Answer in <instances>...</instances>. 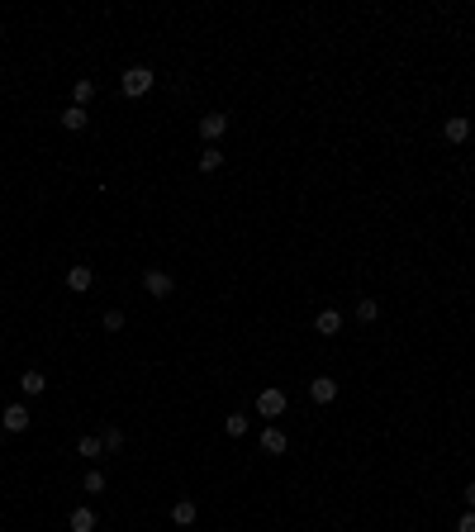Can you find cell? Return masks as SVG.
Wrapping results in <instances>:
<instances>
[{"instance_id": "cell-1", "label": "cell", "mask_w": 475, "mask_h": 532, "mask_svg": "<svg viewBox=\"0 0 475 532\" xmlns=\"http://www.w3.org/2000/svg\"><path fill=\"white\" fill-rule=\"evenodd\" d=\"M152 81H157V77H152V67H128L124 77H119V86H124L128 100H138V95L152 91Z\"/></svg>"}, {"instance_id": "cell-2", "label": "cell", "mask_w": 475, "mask_h": 532, "mask_svg": "<svg viewBox=\"0 0 475 532\" xmlns=\"http://www.w3.org/2000/svg\"><path fill=\"white\" fill-rule=\"evenodd\" d=\"M142 290H147L152 299H167L176 290V281L167 276V271H157V266H147V271H142Z\"/></svg>"}, {"instance_id": "cell-3", "label": "cell", "mask_w": 475, "mask_h": 532, "mask_svg": "<svg viewBox=\"0 0 475 532\" xmlns=\"http://www.w3.org/2000/svg\"><path fill=\"white\" fill-rule=\"evenodd\" d=\"M285 404H290V399H285V390H276V385L257 394V414H262V419H281Z\"/></svg>"}, {"instance_id": "cell-4", "label": "cell", "mask_w": 475, "mask_h": 532, "mask_svg": "<svg viewBox=\"0 0 475 532\" xmlns=\"http://www.w3.org/2000/svg\"><path fill=\"white\" fill-rule=\"evenodd\" d=\"M29 423H33V414L24 404H5V414H0V428H5V433H24Z\"/></svg>"}, {"instance_id": "cell-5", "label": "cell", "mask_w": 475, "mask_h": 532, "mask_svg": "<svg viewBox=\"0 0 475 532\" xmlns=\"http://www.w3.org/2000/svg\"><path fill=\"white\" fill-rule=\"evenodd\" d=\"M223 128H228V114H219V110H214V114H205V119H200V138H205L209 148H214V143L223 138Z\"/></svg>"}, {"instance_id": "cell-6", "label": "cell", "mask_w": 475, "mask_h": 532, "mask_svg": "<svg viewBox=\"0 0 475 532\" xmlns=\"http://www.w3.org/2000/svg\"><path fill=\"white\" fill-rule=\"evenodd\" d=\"M442 138L447 143H466L471 138V119H466V114H452V119L442 124Z\"/></svg>"}, {"instance_id": "cell-7", "label": "cell", "mask_w": 475, "mask_h": 532, "mask_svg": "<svg viewBox=\"0 0 475 532\" xmlns=\"http://www.w3.org/2000/svg\"><path fill=\"white\" fill-rule=\"evenodd\" d=\"M309 394H314V404H332V399H337V380L314 376V380H309Z\"/></svg>"}, {"instance_id": "cell-8", "label": "cell", "mask_w": 475, "mask_h": 532, "mask_svg": "<svg viewBox=\"0 0 475 532\" xmlns=\"http://www.w3.org/2000/svg\"><path fill=\"white\" fill-rule=\"evenodd\" d=\"M314 328L323 333V338L342 333V314H337V309H318V314H314Z\"/></svg>"}, {"instance_id": "cell-9", "label": "cell", "mask_w": 475, "mask_h": 532, "mask_svg": "<svg viewBox=\"0 0 475 532\" xmlns=\"http://www.w3.org/2000/svg\"><path fill=\"white\" fill-rule=\"evenodd\" d=\"M285 447H290V438H285L281 428H276V423H271L267 433H262V452H271V456H281Z\"/></svg>"}, {"instance_id": "cell-10", "label": "cell", "mask_w": 475, "mask_h": 532, "mask_svg": "<svg viewBox=\"0 0 475 532\" xmlns=\"http://www.w3.org/2000/svg\"><path fill=\"white\" fill-rule=\"evenodd\" d=\"M91 285H95L91 266H72V271H67V290H91Z\"/></svg>"}, {"instance_id": "cell-11", "label": "cell", "mask_w": 475, "mask_h": 532, "mask_svg": "<svg viewBox=\"0 0 475 532\" xmlns=\"http://www.w3.org/2000/svg\"><path fill=\"white\" fill-rule=\"evenodd\" d=\"M86 124H91V114L81 110V105H67V110H62V128H72V133H81V128H86Z\"/></svg>"}, {"instance_id": "cell-12", "label": "cell", "mask_w": 475, "mask_h": 532, "mask_svg": "<svg viewBox=\"0 0 475 532\" xmlns=\"http://www.w3.org/2000/svg\"><path fill=\"white\" fill-rule=\"evenodd\" d=\"M19 390H24V394H43L48 390V376H43V371H24V376H19Z\"/></svg>"}, {"instance_id": "cell-13", "label": "cell", "mask_w": 475, "mask_h": 532, "mask_svg": "<svg viewBox=\"0 0 475 532\" xmlns=\"http://www.w3.org/2000/svg\"><path fill=\"white\" fill-rule=\"evenodd\" d=\"M67 523H72V532H95V514H91V509H72Z\"/></svg>"}, {"instance_id": "cell-14", "label": "cell", "mask_w": 475, "mask_h": 532, "mask_svg": "<svg viewBox=\"0 0 475 532\" xmlns=\"http://www.w3.org/2000/svg\"><path fill=\"white\" fill-rule=\"evenodd\" d=\"M195 514H200V509H195V504H190V499H181V504H176V509H172V523H181V528H190V523H195Z\"/></svg>"}, {"instance_id": "cell-15", "label": "cell", "mask_w": 475, "mask_h": 532, "mask_svg": "<svg viewBox=\"0 0 475 532\" xmlns=\"http://www.w3.org/2000/svg\"><path fill=\"white\" fill-rule=\"evenodd\" d=\"M223 167V153L219 148H205V153H200V172H219Z\"/></svg>"}, {"instance_id": "cell-16", "label": "cell", "mask_w": 475, "mask_h": 532, "mask_svg": "<svg viewBox=\"0 0 475 532\" xmlns=\"http://www.w3.org/2000/svg\"><path fill=\"white\" fill-rule=\"evenodd\" d=\"M100 452H105V442H100V438H81V442H77V456H86V461H91V456H100Z\"/></svg>"}, {"instance_id": "cell-17", "label": "cell", "mask_w": 475, "mask_h": 532, "mask_svg": "<svg viewBox=\"0 0 475 532\" xmlns=\"http://www.w3.org/2000/svg\"><path fill=\"white\" fill-rule=\"evenodd\" d=\"M223 433H228V438H242V433H247V419H242V414H228V419H223Z\"/></svg>"}, {"instance_id": "cell-18", "label": "cell", "mask_w": 475, "mask_h": 532, "mask_svg": "<svg viewBox=\"0 0 475 532\" xmlns=\"http://www.w3.org/2000/svg\"><path fill=\"white\" fill-rule=\"evenodd\" d=\"M72 95H77L81 110H86V105H91V95H95V81H77V86H72Z\"/></svg>"}, {"instance_id": "cell-19", "label": "cell", "mask_w": 475, "mask_h": 532, "mask_svg": "<svg viewBox=\"0 0 475 532\" xmlns=\"http://www.w3.org/2000/svg\"><path fill=\"white\" fill-rule=\"evenodd\" d=\"M376 314H380L376 299H362V304H357V318H362V323H376Z\"/></svg>"}, {"instance_id": "cell-20", "label": "cell", "mask_w": 475, "mask_h": 532, "mask_svg": "<svg viewBox=\"0 0 475 532\" xmlns=\"http://www.w3.org/2000/svg\"><path fill=\"white\" fill-rule=\"evenodd\" d=\"M105 452H119V447H124V433H119V428H105Z\"/></svg>"}, {"instance_id": "cell-21", "label": "cell", "mask_w": 475, "mask_h": 532, "mask_svg": "<svg viewBox=\"0 0 475 532\" xmlns=\"http://www.w3.org/2000/svg\"><path fill=\"white\" fill-rule=\"evenodd\" d=\"M105 489V475L100 470H86V494H100Z\"/></svg>"}, {"instance_id": "cell-22", "label": "cell", "mask_w": 475, "mask_h": 532, "mask_svg": "<svg viewBox=\"0 0 475 532\" xmlns=\"http://www.w3.org/2000/svg\"><path fill=\"white\" fill-rule=\"evenodd\" d=\"M105 328H110V333L124 328V309H110V314H105Z\"/></svg>"}, {"instance_id": "cell-23", "label": "cell", "mask_w": 475, "mask_h": 532, "mask_svg": "<svg viewBox=\"0 0 475 532\" xmlns=\"http://www.w3.org/2000/svg\"><path fill=\"white\" fill-rule=\"evenodd\" d=\"M457 532H475V509H466V514L457 518Z\"/></svg>"}, {"instance_id": "cell-24", "label": "cell", "mask_w": 475, "mask_h": 532, "mask_svg": "<svg viewBox=\"0 0 475 532\" xmlns=\"http://www.w3.org/2000/svg\"><path fill=\"white\" fill-rule=\"evenodd\" d=\"M466 509H475V480L466 485Z\"/></svg>"}]
</instances>
